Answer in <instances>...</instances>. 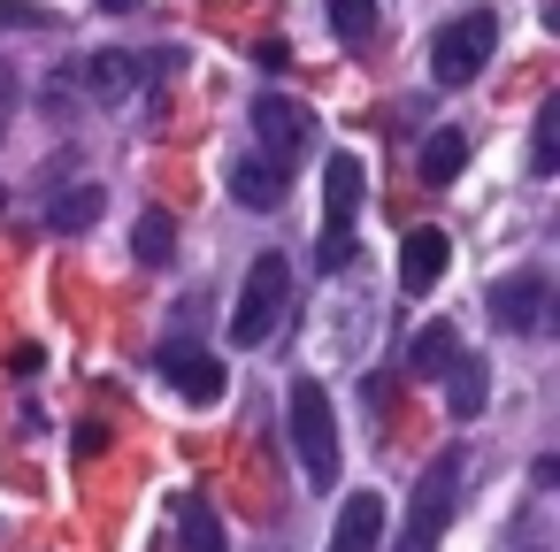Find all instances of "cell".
I'll return each instance as SVG.
<instances>
[{"label":"cell","instance_id":"cell-21","mask_svg":"<svg viewBox=\"0 0 560 552\" xmlns=\"http://www.w3.org/2000/svg\"><path fill=\"white\" fill-rule=\"evenodd\" d=\"M55 9H32V0H0V32H55Z\"/></svg>","mask_w":560,"mask_h":552},{"label":"cell","instance_id":"cell-17","mask_svg":"<svg viewBox=\"0 0 560 552\" xmlns=\"http://www.w3.org/2000/svg\"><path fill=\"white\" fill-rule=\"evenodd\" d=\"M460 162H468V139H460V131H438V139L422 146V185H453Z\"/></svg>","mask_w":560,"mask_h":552},{"label":"cell","instance_id":"cell-23","mask_svg":"<svg viewBox=\"0 0 560 552\" xmlns=\"http://www.w3.org/2000/svg\"><path fill=\"white\" fill-rule=\"evenodd\" d=\"M101 9H108V16H131V9H147V0H101Z\"/></svg>","mask_w":560,"mask_h":552},{"label":"cell","instance_id":"cell-15","mask_svg":"<svg viewBox=\"0 0 560 552\" xmlns=\"http://www.w3.org/2000/svg\"><path fill=\"white\" fill-rule=\"evenodd\" d=\"M131 246H139V261H147V269H170V261H177V223H170L162 208H147V215H139V231H131Z\"/></svg>","mask_w":560,"mask_h":552},{"label":"cell","instance_id":"cell-19","mask_svg":"<svg viewBox=\"0 0 560 552\" xmlns=\"http://www.w3.org/2000/svg\"><path fill=\"white\" fill-rule=\"evenodd\" d=\"M552 162H560V101H545L537 124H529V169L552 177Z\"/></svg>","mask_w":560,"mask_h":552},{"label":"cell","instance_id":"cell-22","mask_svg":"<svg viewBox=\"0 0 560 552\" xmlns=\"http://www.w3.org/2000/svg\"><path fill=\"white\" fill-rule=\"evenodd\" d=\"M9 108H16V70L0 62V139H9Z\"/></svg>","mask_w":560,"mask_h":552},{"label":"cell","instance_id":"cell-14","mask_svg":"<svg viewBox=\"0 0 560 552\" xmlns=\"http://www.w3.org/2000/svg\"><path fill=\"white\" fill-rule=\"evenodd\" d=\"M101 208H108V200H101V185H70V192H55V200H47V223H55V231H93V223H101Z\"/></svg>","mask_w":560,"mask_h":552},{"label":"cell","instance_id":"cell-5","mask_svg":"<svg viewBox=\"0 0 560 552\" xmlns=\"http://www.w3.org/2000/svg\"><path fill=\"white\" fill-rule=\"evenodd\" d=\"M453 498H460V453L445 445L422 475H415V498H407V529H399V552H438L445 521H453Z\"/></svg>","mask_w":560,"mask_h":552},{"label":"cell","instance_id":"cell-20","mask_svg":"<svg viewBox=\"0 0 560 552\" xmlns=\"http://www.w3.org/2000/svg\"><path fill=\"white\" fill-rule=\"evenodd\" d=\"M330 32L346 47H369L376 39V0H330Z\"/></svg>","mask_w":560,"mask_h":552},{"label":"cell","instance_id":"cell-2","mask_svg":"<svg viewBox=\"0 0 560 552\" xmlns=\"http://www.w3.org/2000/svg\"><path fill=\"white\" fill-rule=\"evenodd\" d=\"M284 307H292V261L284 254H254V269L238 284V307H231V345H269Z\"/></svg>","mask_w":560,"mask_h":552},{"label":"cell","instance_id":"cell-3","mask_svg":"<svg viewBox=\"0 0 560 552\" xmlns=\"http://www.w3.org/2000/svg\"><path fill=\"white\" fill-rule=\"evenodd\" d=\"M361 162L353 154H330L323 162V238H315V269L338 277L353 261V215H361Z\"/></svg>","mask_w":560,"mask_h":552},{"label":"cell","instance_id":"cell-8","mask_svg":"<svg viewBox=\"0 0 560 552\" xmlns=\"http://www.w3.org/2000/svg\"><path fill=\"white\" fill-rule=\"evenodd\" d=\"M491 322H499V330H514V338H537V330L552 322V284H545L537 269H522V277L491 284Z\"/></svg>","mask_w":560,"mask_h":552},{"label":"cell","instance_id":"cell-10","mask_svg":"<svg viewBox=\"0 0 560 552\" xmlns=\"http://www.w3.org/2000/svg\"><path fill=\"white\" fill-rule=\"evenodd\" d=\"M445 269H453V238H445V231H407V246H399V284H407V292H438Z\"/></svg>","mask_w":560,"mask_h":552},{"label":"cell","instance_id":"cell-1","mask_svg":"<svg viewBox=\"0 0 560 552\" xmlns=\"http://www.w3.org/2000/svg\"><path fill=\"white\" fill-rule=\"evenodd\" d=\"M284 430H292V453H300V475L315 491H338V407L315 376H300L284 391Z\"/></svg>","mask_w":560,"mask_h":552},{"label":"cell","instance_id":"cell-13","mask_svg":"<svg viewBox=\"0 0 560 552\" xmlns=\"http://www.w3.org/2000/svg\"><path fill=\"white\" fill-rule=\"evenodd\" d=\"M453 361H460V330H453V322H422L415 345H407V368H415L422 384H438Z\"/></svg>","mask_w":560,"mask_h":552},{"label":"cell","instance_id":"cell-6","mask_svg":"<svg viewBox=\"0 0 560 552\" xmlns=\"http://www.w3.org/2000/svg\"><path fill=\"white\" fill-rule=\"evenodd\" d=\"M177 70V55L162 47V55H124V47H108V55H93V62H78L70 70V85L85 93V101H131L147 78H170Z\"/></svg>","mask_w":560,"mask_h":552},{"label":"cell","instance_id":"cell-18","mask_svg":"<svg viewBox=\"0 0 560 552\" xmlns=\"http://www.w3.org/2000/svg\"><path fill=\"white\" fill-rule=\"evenodd\" d=\"M445 391H453V414L468 422V414L483 407V391H491V376H483V361H468V353H460V361L445 368Z\"/></svg>","mask_w":560,"mask_h":552},{"label":"cell","instance_id":"cell-16","mask_svg":"<svg viewBox=\"0 0 560 552\" xmlns=\"http://www.w3.org/2000/svg\"><path fill=\"white\" fill-rule=\"evenodd\" d=\"M177 552H223V521H215L208 498H185V514H177Z\"/></svg>","mask_w":560,"mask_h":552},{"label":"cell","instance_id":"cell-9","mask_svg":"<svg viewBox=\"0 0 560 552\" xmlns=\"http://www.w3.org/2000/svg\"><path fill=\"white\" fill-rule=\"evenodd\" d=\"M162 376H170V391H177V399H192V407H215V399H223V384H231V376H223V361H215V353H200V345H185V338H170V345H162Z\"/></svg>","mask_w":560,"mask_h":552},{"label":"cell","instance_id":"cell-4","mask_svg":"<svg viewBox=\"0 0 560 552\" xmlns=\"http://www.w3.org/2000/svg\"><path fill=\"white\" fill-rule=\"evenodd\" d=\"M491 55H499V16H491V9H468V16H453V24L430 39V78H438L445 93H460V85L483 78Z\"/></svg>","mask_w":560,"mask_h":552},{"label":"cell","instance_id":"cell-11","mask_svg":"<svg viewBox=\"0 0 560 552\" xmlns=\"http://www.w3.org/2000/svg\"><path fill=\"white\" fill-rule=\"evenodd\" d=\"M284 192H292V169H277V162H261V154H246V162L231 169V200L254 208V215L284 208Z\"/></svg>","mask_w":560,"mask_h":552},{"label":"cell","instance_id":"cell-7","mask_svg":"<svg viewBox=\"0 0 560 552\" xmlns=\"http://www.w3.org/2000/svg\"><path fill=\"white\" fill-rule=\"evenodd\" d=\"M254 154L277 162V169H292V162L307 154V108L284 101V93H261V101H254Z\"/></svg>","mask_w":560,"mask_h":552},{"label":"cell","instance_id":"cell-12","mask_svg":"<svg viewBox=\"0 0 560 552\" xmlns=\"http://www.w3.org/2000/svg\"><path fill=\"white\" fill-rule=\"evenodd\" d=\"M384 544V498L376 491H353L338 506V529H330V552H376Z\"/></svg>","mask_w":560,"mask_h":552}]
</instances>
